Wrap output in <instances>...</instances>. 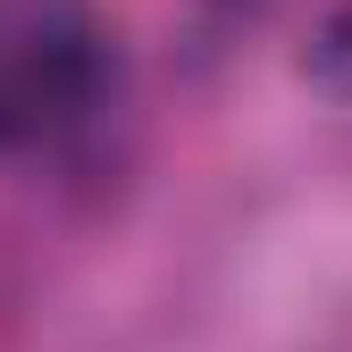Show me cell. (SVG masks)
Wrapping results in <instances>:
<instances>
[{
	"instance_id": "6da1fadb",
	"label": "cell",
	"mask_w": 352,
	"mask_h": 352,
	"mask_svg": "<svg viewBox=\"0 0 352 352\" xmlns=\"http://www.w3.org/2000/svg\"><path fill=\"white\" fill-rule=\"evenodd\" d=\"M109 93V42L67 0L0 9V151H42L76 135Z\"/></svg>"
},
{
	"instance_id": "7a4b0ae2",
	"label": "cell",
	"mask_w": 352,
	"mask_h": 352,
	"mask_svg": "<svg viewBox=\"0 0 352 352\" xmlns=\"http://www.w3.org/2000/svg\"><path fill=\"white\" fill-rule=\"evenodd\" d=\"M311 84L336 101H352V0H336L327 25L311 34Z\"/></svg>"
}]
</instances>
